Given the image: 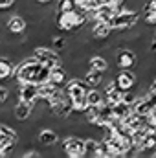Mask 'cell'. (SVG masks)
<instances>
[{
	"label": "cell",
	"mask_w": 156,
	"mask_h": 158,
	"mask_svg": "<svg viewBox=\"0 0 156 158\" xmlns=\"http://www.w3.org/2000/svg\"><path fill=\"white\" fill-rule=\"evenodd\" d=\"M31 53L39 59L42 64H46L48 68H53L57 64H63L61 53L57 50H53L51 46H48V44H35L33 50H31Z\"/></svg>",
	"instance_id": "6da1fadb"
},
{
	"label": "cell",
	"mask_w": 156,
	"mask_h": 158,
	"mask_svg": "<svg viewBox=\"0 0 156 158\" xmlns=\"http://www.w3.org/2000/svg\"><path fill=\"white\" fill-rule=\"evenodd\" d=\"M116 59L117 70H134L138 64V53L134 48H127V46H119L114 55Z\"/></svg>",
	"instance_id": "7a4b0ae2"
},
{
	"label": "cell",
	"mask_w": 156,
	"mask_h": 158,
	"mask_svg": "<svg viewBox=\"0 0 156 158\" xmlns=\"http://www.w3.org/2000/svg\"><path fill=\"white\" fill-rule=\"evenodd\" d=\"M138 20H140V13H138V11H127V9H123L121 13L114 15V17L109 20V24H110L112 31H121V30L132 28Z\"/></svg>",
	"instance_id": "3957f363"
},
{
	"label": "cell",
	"mask_w": 156,
	"mask_h": 158,
	"mask_svg": "<svg viewBox=\"0 0 156 158\" xmlns=\"http://www.w3.org/2000/svg\"><path fill=\"white\" fill-rule=\"evenodd\" d=\"M63 151L70 158H83L84 156V140L76 134H68L63 140Z\"/></svg>",
	"instance_id": "277c9868"
},
{
	"label": "cell",
	"mask_w": 156,
	"mask_h": 158,
	"mask_svg": "<svg viewBox=\"0 0 156 158\" xmlns=\"http://www.w3.org/2000/svg\"><path fill=\"white\" fill-rule=\"evenodd\" d=\"M114 81H116L117 88L130 90L138 85V74H136V70H117L114 74Z\"/></svg>",
	"instance_id": "5b68a950"
},
{
	"label": "cell",
	"mask_w": 156,
	"mask_h": 158,
	"mask_svg": "<svg viewBox=\"0 0 156 158\" xmlns=\"http://www.w3.org/2000/svg\"><path fill=\"white\" fill-rule=\"evenodd\" d=\"M6 30L11 31L13 35H20L28 30V20L20 15V13H11L6 19Z\"/></svg>",
	"instance_id": "8992f818"
},
{
	"label": "cell",
	"mask_w": 156,
	"mask_h": 158,
	"mask_svg": "<svg viewBox=\"0 0 156 158\" xmlns=\"http://www.w3.org/2000/svg\"><path fill=\"white\" fill-rule=\"evenodd\" d=\"M61 140V134L57 131H53L51 127H42V129H37V136H35V142H39L46 147H53L57 145Z\"/></svg>",
	"instance_id": "52a82bcc"
},
{
	"label": "cell",
	"mask_w": 156,
	"mask_h": 158,
	"mask_svg": "<svg viewBox=\"0 0 156 158\" xmlns=\"http://www.w3.org/2000/svg\"><path fill=\"white\" fill-rule=\"evenodd\" d=\"M90 35L94 40H107L110 35H112V28L109 22H101V20H96L90 24Z\"/></svg>",
	"instance_id": "ba28073f"
},
{
	"label": "cell",
	"mask_w": 156,
	"mask_h": 158,
	"mask_svg": "<svg viewBox=\"0 0 156 158\" xmlns=\"http://www.w3.org/2000/svg\"><path fill=\"white\" fill-rule=\"evenodd\" d=\"M37 98H39V85L28 81V83H22L18 86V99H22V101L31 105Z\"/></svg>",
	"instance_id": "9c48e42d"
},
{
	"label": "cell",
	"mask_w": 156,
	"mask_h": 158,
	"mask_svg": "<svg viewBox=\"0 0 156 158\" xmlns=\"http://www.w3.org/2000/svg\"><path fill=\"white\" fill-rule=\"evenodd\" d=\"M11 114H13V118L17 119L18 123H24V121H28L31 118V105L22 101V99H17V103L11 109Z\"/></svg>",
	"instance_id": "30bf717a"
},
{
	"label": "cell",
	"mask_w": 156,
	"mask_h": 158,
	"mask_svg": "<svg viewBox=\"0 0 156 158\" xmlns=\"http://www.w3.org/2000/svg\"><path fill=\"white\" fill-rule=\"evenodd\" d=\"M70 79V74H68V70L63 66V64H57V66H53V68H50V77L48 81L51 83V85H55V86H64V83Z\"/></svg>",
	"instance_id": "8fae6325"
},
{
	"label": "cell",
	"mask_w": 156,
	"mask_h": 158,
	"mask_svg": "<svg viewBox=\"0 0 156 158\" xmlns=\"http://www.w3.org/2000/svg\"><path fill=\"white\" fill-rule=\"evenodd\" d=\"M15 61L7 55H0V83L6 85L9 79L13 77V72H15Z\"/></svg>",
	"instance_id": "7c38bea8"
},
{
	"label": "cell",
	"mask_w": 156,
	"mask_h": 158,
	"mask_svg": "<svg viewBox=\"0 0 156 158\" xmlns=\"http://www.w3.org/2000/svg\"><path fill=\"white\" fill-rule=\"evenodd\" d=\"M109 66H110V61L103 53H94V55L88 57V68H92V70H97V72L105 74L109 70Z\"/></svg>",
	"instance_id": "4fadbf2b"
},
{
	"label": "cell",
	"mask_w": 156,
	"mask_h": 158,
	"mask_svg": "<svg viewBox=\"0 0 156 158\" xmlns=\"http://www.w3.org/2000/svg\"><path fill=\"white\" fill-rule=\"evenodd\" d=\"M81 79L90 86V88H96V86H101L105 74L103 72H97V70H92V68H86V72L81 76Z\"/></svg>",
	"instance_id": "5bb4252c"
},
{
	"label": "cell",
	"mask_w": 156,
	"mask_h": 158,
	"mask_svg": "<svg viewBox=\"0 0 156 158\" xmlns=\"http://www.w3.org/2000/svg\"><path fill=\"white\" fill-rule=\"evenodd\" d=\"M130 112H132V107L127 105V103H123V101L112 105V116H116V118H119V119H125Z\"/></svg>",
	"instance_id": "9a60e30c"
},
{
	"label": "cell",
	"mask_w": 156,
	"mask_h": 158,
	"mask_svg": "<svg viewBox=\"0 0 156 158\" xmlns=\"http://www.w3.org/2000/svg\"><path fill=\"white\" fill-rule=\"evenodd\" d=\"M105 101V96H103V92L96 86V88H90L88 92H86V103L88 105H101Z\"/></svg>",
	"instance_id": "2e32d148"
},
{
	"label": "cell",
	"mask_w": 156,
	"mask_h": 158,
	"mask_svg": "<svg viewBox=\"0 0 156 158\" xmlns=\"http://www.w3.org/2000/svg\"><path fill=\"white\" fill-rule=\"evenodd\" d=\"M97 147H99V140L86 138L84 140V156L86 158H97Z\"/></svg>",
	"instance_id": "e0dca14e"
},
{
	"label": "cell",
	"mask_w": 156,
	"mask_h": 158,
	"mask_svg": "<svg viewBox=\"0 0 156 158\" xmlns=\"http://www.w3.org/2000/svg\"><path fill=\"white\" fill-rule=\"evenodd\" d=\"M57 11H74V9H77V4H76V0H57V7H55Z\"/></svg>",
	"instance_id": "ac0fdd59"
},
{
	"label": "cell",
	"mask_w": 156,
	"mask_h": 158,
	"mask_svg": "<svg viewBox=\"0 0 156 158\" xmlns=\"http://www.w3.org/2000/svg\"><path fill=\"white\" fill-rule=\"evenodd\" d=\"M76 4H77L79 9H83V11H92V9H96L99 6L97 0H76Z\"/></svg>",
	"instance_id": "d6986e66"
},
{
	"label": "cell",
	"mask_w": 156,
	"mask_h": 158,
	"mask_svg": "<svg viewBox=\"0 0 156 158\" xmlns=\"http://www.w3.org/2000/svg\"><path fill=\"white\" fill-rule=\"evenodd\" d=\"M17 0H0V11H6V9H11L15 6Z\"/></svg>",
	"instance_id": "ffe728a7"
},
{
	"label": "cell",
	"mask_w": 156,
	"mask_h": 158,
	"mask_svg": "<svg viewBox=\"0 0 156 158\" xmlns=\"http://www.w3.org/2000/svg\"><path fill=\"white\" fill-rule=\"evenodd\" d=\"M147 92H153V94H156V77L149 83V86H147Z\"/></svg>",
	"instance_id": "44dd1931"
},
{
	"label": "cell",
	"mask_w": 156,
	"mask_h": 158,
	"mask_svg": "<svg viewBox=\"0 0 156 158\" xmlns=\"http://www.w3.org/2000/svg\"><path fill=\"white\" fill-rule=\"evenodd\" d=\"M125 0H105L103 4H110V6H117V4H123Z\"/></svg>",
	"instance_id": "7402d4cb"
},
{
	"label": "cell",
	"mask_w": 156,
	"mask_h": 158,
	"mask_svg": "<svg viewBox=\"0 0 156 158\" xmlns=\"http://www.w3.org/2000/svg\"><path fill=\"white\" fill-rule=\"evenodd\" d=\"M35 2H39L40 6H42V4H50V2H53V0H35Z\"/></svg>",
	"instance_id": "603a6c76"
},
{
	"label": "cell",
	"mask_w": 156,
	"mask_h": 158,
	"mask_svg": "<svg viewBox=\"0 0 156 158\" xmlns=\"http://www.w3.org/2000/svg\"><path fill=\"white\" fill-rule=\"evenodd\" d=\"M151 156H153V158H156V147H154V151L151 153Z\"/></svg>",
	"instance_id": "cb8c5ba5"
},
{
	"label": "cell",
	"mask_w": 156,
	"mask_h": 158,
	"mask_svg": "<svg viewBox=\"0 0 156 158\" xmlns=\"http://www.w3.org/2000/svg\"><path fill=\"white\" fill-rule=\"evenodd\" d=\"M97 2H99V4H103V2H105V0H97Z\"/></svg>",
	"instance_id": "d4e9b609"
}]
</instances>
